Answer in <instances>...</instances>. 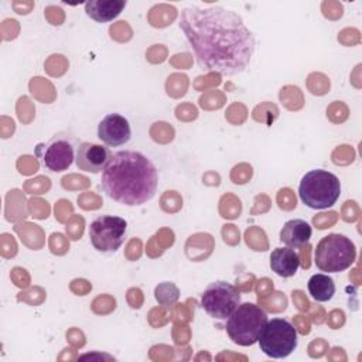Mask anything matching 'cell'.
<instances>
[{
    "instance_id": "4fadbf2b",
    "label": "cell",
    "mask_w": 362,
    "mask_h": 362,
    "mask_svg": "<svg viewBox=\"0 0 362 362\" xmlns=\"http://www.w3.org/2000/svg\"><path fill=\"white\" fill-rule=\"evenodd\" d=\"M300 267V256L291 247H276L270 255V269L280 277H291Z\"/></svg>"
},
{
    "instance_id": "8992f818",
    "label": "cell",
    "mask_w": 362,
    "mask_h": 362,
    "mask_svg": "<svg viewBox=\"0 0 362 362\" xmlns=\"http://www.w3.org/2000/svg\"><path fill=\"white\" fill-rule=\"evenodd\" d=\"M79 140L69 132H58L48 141L41 143L35 148V154L41 164L54 173L68 170L76 160Z\"/></svg>"
},
{
    "instance_id": "52a82bcc",
    "label": "cell",
    "mask_w": 362,
    "mask_h": 362,
    "mask_svg": "<svg viewBox=\"0 0 362 362\" xmlns=\"http://www.w3.org/2000/svg\"><path fill=\"white\" fill-rule=\"evenodd\" d=\"M257 342L264 355L281 359L297 348V329L284 318H272L267 320Z\"/></svg>"
},
{
    "instance_id": "5b68a950",
    "label": "cell",
    "mask_w": 362,
    "mask_h": 362,
    "mask_svg": "<svg viewBox=\"0 0 362 362\" xmlns=\"http://www.w3.org/2000/svg\"><path fill=\"white\" fill-rule=\"evenodd\" d=\"M356 259L354 242L342 233H329L320 239L314 249V263L321 272L339 273Z\"/></svg>"
},
{
    "instance_id": "30bf717a",
    "label": "cell",
    "mask_w": 362,
    "mask_h": 362,
    "mask_svg": "<svg viewBox=\"0 0 362 362\" xmlns=\"http://www.w3.org/2000/svg\"><path fill=\"white\" fill-rule=\"evenodd\" d=\"M98 137L110 147L123 146L132 137L130 123L119 113H109L98 124Z\"/></svg>"
},
{
    "instance_id": "5bb4252c",
    "label": "cell",
    "mask_w": 362,
    "mask_h": 362,
    "mask_svg": "<svg viewBox=\"0 0 362 362\" xmlns=\"http://www.w3.org/2000/svg\"><path fill=\"white\" fill-rule=\"evenodd\" d=\"M126 7V0H89L85 3L88 17L98 23H107L116 18Z\"/></svg>"
},
{
    "instance_id": "9a60e30c",
    "label": "cell",
    "mask_w": 362,
    "mask_h": 362,
    "mask_svg": "<svg viewBox=\"0 0 362 362\" xmlns=\"http://www.w3.org/2000/svg\"><path fill=\"white\" fill-rule=\"evenodd\" d=\"M307 287L310 296L318 303H325L331 300L332 296L335 294V283L332 277H329L325 273L313 274L308 280Z\"/></svg>"
},
{
    "instance_id": "277c9868",
    "label": "cell",
    "mask_w": 362,
    "mask_h": 362,
    "mask_svg": "<svg viewBox=\"0 0 362 362\" xmlns=\"http://www.w3.org/2000/svg\"><path fill=\"white\" fill-rule=\"evenodd\" d=\"M267 320L266 311L257 304L242 303L226 318V332L235 344L249 346L257 342Z\"/></svg>"
},
{
    "instance_id": "6da1fadb",
    "label": "cell",
    "mask_w": 362,
    "mask_h": 362,
    "mask_svg": "<svg viewBox=\"0 0 362 362\" xmlns=\"http://www.w3.org/2000/svg\"><path fill=\"white\" fill-rule=\"evenodd\" d=\"M180 28L199 68L232 76L249 66L256 42L238 13L221 6H188L181 10Z\"/></svg>"
},
{
    "instance_id": "3957f363",
    "label": "cell",
    "mask_w": 362,
    "mask_h": 362,
    "mask_svg": "<svg viewBox=\"0 0 362 362\" xmlns=\"http://www.w3.org/2000/svg\"><path fill=\"white\" fill-rule=\"evenodd\" d=\"M341 195L339 178L327 170L305 173L298 185V197L311 209H327L337 204Z\"/></svg>"
},
{
    "instance_id": "7c38bea8",
    "label": "cell",
    "mask_w": 362,
    "mask_h": 362,
    "mask_svg": "<svg viewBox=\"0 0 362 362\" xmlns=\"http://www.w3.org/2000/svg\"><path fill=\"white\" fill-rule=\"evenodd\" d=\"M311 235L313 229L308 222L304 219H290L283 225L279 233V239L287 247L300 249L308 243Z\"/></svg>"
},
{
    "instance_id": "ba28073f",
    "label": "cell",
    "mask_w": 362,
    "mask_h": 362,
    "mask_svg": "<svg viewBox=\"0 0 362 362\" xmlns=\"http://www.w3.org/2000/svg\"><path fill=\"white\" fill-rule=\"evenodd\" d=\"M89 238L92 246L102 253H115L124 242L127 222L115 215H100L90 222Z\"/></svg>"
},
{
    "instance_id": "9c48e42d",
    "label": "cell",
    "mask_w": 362,
    "mask_h": 362,
    "mask_svg": "<svg viewBox=\"0 0 362 362\" xmlns=\"http://www.w3.org/2000/svg\"><path fill=\"white\" fill-rule=\"evenodd\" d=\"M240 304V293L228 281L211 283L201 296V307L216 320H226Z\"/></svg>"
},
{
    "instance_id": "7a4b0ae2",
    "label": "cell",
    "mask_w": 362,
    "mask_h": 362,
    "mask_svg": "<svg viewBox=\"0 0 362 362\" xmlns=\"http://www.w3.org/2000/svg\"><path fill=\"white\" fill-rule=\"evenodd\" d=\"M157 185L158 173L153 161L133 150L113 153L100 177L103 192L110 199L127 206H139L150 201Z\"/></svg>"
},
{
    "instance_id": "8fae6325",
    "label": "cell",
    "mask_w": 362,
    "mask_h": 362,
    "mask_svg": "<svg viewBox=\"0 0 362 362\" xmlns=\"http://www.w3.org/2000/svg\"><path fill=\"white\" fill-rule=\"evenodd\" d=\"M112 158V153L107 147L100 144L82 141L76 151V167L86 173H100L105 170Z\"/></svg>"
}]
</instances>
